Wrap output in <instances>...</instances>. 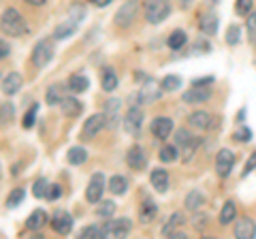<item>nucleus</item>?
I'll list each match as a JSON object with an SVG mask.
<instances>
[{
	"label": "nucleus",
	"mask_w": 256,
	"mask_h": 239,
	"mask_svg": "<svg viewBox=\"0 0 256 239\" xmlns=\"http://www.w3.org/2000/svg\"><path fill=\"white\" fill-rule=\"evenodd\" d=\"M0 26H2V32L9 34V36H24V34H28L26 20L22 18L18 9H4L2 20H0Z\"/></svg>",
	"instance_id": "f257e3e1"
},
{
	"label": "nucleus",
	"mask_w": 256,
	"mask_h": 239,
	"mask_svg": "<svg viewBox=\"0 0 256 239\" xmlns=\"http://www.w3.org/2000/svg\"><path fill=\"white\" fill-rule=\"evenodd\" d=\"M143 11H146V20L150 24H160L169 18L171 4H169V0H146Z\"/></svg>",
	"instance_id": "f03ea898"
},
{
	"label": "nucleus",
	"mask_w": 256,
	"mask_h": 239,
	"mask_svg": "<svg viewBox=\"0 0 256 239\" xmlns=\"http://www.w3.org/2000/svg\"><path fill=\"white\" fill-rule=\"evenodd\" d=\"M100 228H102V239H105V237H118V239H122V237H126L128 233H130L132 222L128 220V218H118V220L105 222Z\"/></svg>",
	"instance_id": "7ed1b4c3"
},
{
	"label": "nucleus",
	"mask_w": 256,
	"mask_h": 239,
	"mask_svg": "<svg viewBox=\"0 0 256 239\" xmlns=\"http://www.w3.org/2000/svg\"><path fill=\"white\" fill-rule=\"evenodd\" d=\"M175 146L182 150L184 160H190L192 154H194L198 148V139H194V134H190L188 130H178L175 132Z\"/></svg>",
	"instance_id": "20e7f679"
},
{
	"label": "nucleus",
	"mask_w": 256,
	"mask_h": 239,
	"mask_svg": "<svg viewBox=\"0 0 256 239\" xmlns=\"http://www.w3.org/2000/svg\"><path fill=\"white\" fill-rule=\"evenodd\" d=\"M54 58V43L47 41V38H43V41H38L34 45V50H32V62H34V66L43 68L52 62Z\"/></svg>",
	"instance_id": "39448f33"
},
{
	"label": "nucleus",
	"mask_w": 256,
	"mask_h": 239,
	"mask_svg": "<svg viewBox=\"0 0 256 239\" xmlns=\"http://www.w3.org/2000/svg\"><path fill=\"white\" fill-rule=\"evenodd\" d=\"M105 188H107L105 175H102V173H94L90 178V184H88V188H86V198L90 203H100Z\"/></svg>",
	"instance_id": "423d86ee"
},
{
	"label": "nucleus",
	"mask_w": 256,
	"mask_h": 239,
	"mask_svg": "<svg viewBox=\"0 0 256 239\" xmlns=\"http://www.w3.org/2000/svg\"><path fill=\"white\" fill-rule=\"evenodd\" d=\"M141 124H143V111L139 105H134L128 109V114L124 118V130L132 137H139L141 134Z\"/></svg>",
	"instance_id": "0eeeda50"
},
{
	"label": "nucleus",
	"mask_w": 256,
	"mask_h": 239,
	"mask_svg": "<svg viewBox=\"0 0 256 239\" xmlns=\"http://www.w3.org/2000/svg\"><path fill=\"white\" fill-rule=\"evenodd\" d=\"M162 84L156 82V79H148V82H143L139 90V102H154L162 96Z\"/></svg>",
	"instance_id": "6e6552de"
},
{
	"label": "nucleus",
	"mask_w": 256,
	"mask_h": 239,
	"mask_svg": "<svg viewBox=\"0 0 256 239\" xmlns=\"http://www.w3.org/2000/svg\"><path fill=\"white\" fill-rule=\"evenodd\" d=\"M107 126V116L105 114H94L86 120L84 128H82V137L84 139H92L94 134H98L102 128Z\"/></svg>",
	"instance_id": "1a4fd4ad"
},
{
	"label": "nucleus",
	"mask_w": 256,
	"mask_h": 239,
	"mask_svg": "<svg viewBox=\"0 0 256 239\" xmlns=\"http://www.w3.org/2000/svg\"><path fill=\"white\" fill-rule=\"evenodd\" d=\"M137 15V0H126L116 13V24L120 28H128Z\"/></svg>",
	"instance_id": "9d476101"
},
{
	"label": "nucleus",
	"mask_w": 256,
	"mask_h": 239,
	"mask_svg": "<svg viewBox=\"0 0 256 239\" xmlns=\"http://www.w3.org/2000/svg\"><path fill=\"white\" fill-rule=\"evenodd\" d=\"M50 222H52V228L60 235H68L70 228H73V218H70V214L64 212V210H56Z\"/></svg>",
	"instance_id": "9b49d317"
},
{
	"label": "nucleus",
	"mask_w": 256,
	"mask_h": 239,
	"mask_svg": "<svg viewBox=\"0 0 256 239\" xmlns=\"http://www.w3.org/2000/svg\"><path fill=\"white\" fill-rule=\"evenodd\" d=\"M210 96H212L210 86H192L190 90H186L182 94V100L188 102V105H196V102L210 100Z\"/></svg>",
	"instance_id": "f8f14e48"
},
{
	"label": "nucleus",
	"mask_w": 256,
	"mask_h": 239,
	"mask_svg": "<svg viewBox=\"0 0 256 239\" xmlns=\"http://www.w3.org/2000/svg\"><path fill=\"white\" fill-rule=\"evenodd\" d=\"M233 164H235V154L230 150H220L218 156H216V173L220 178H226L233 171Z\"/></svg>",
	"instance_id": "ddd939ff"
},
{
	"label": "nucleus",
	"mask_w": 256,
	"mask_h": 239,
	"mask_svg": "<svg viewBox=\"0 0 256 239\" xmlns=\"http://www.w3.org/2000/svg\"><path fill=\"white\" fill-rule=\"evenodd\" d=\"M152 134H154L156 139H166L169 134L173 132V122L171 118H164V116H158L152 120V126H150Z\"/></svg>",
	"instance_id": "4468645a"
},
{
	"label": "nucleus",
	"mask_w": 256,
	"mask_h": 239,
	"mask_svg": "<svg viewBox=\"0 0 256 239\" xmlns=\"http://www.w3.org/2000/svg\"><path fill=\"white\" fill-rule=\"evenodd\" d=\"M126 162L130 169L134 171H141V169H146V164H148V158H146V152L139 148V146H132V148H128V152H126Z\"/></svg>",
	"instance_id": "2eb2a0df"
},
{
	"label": "nucleus",
	"mask_w": 256,
	"mask_h": 239,
	"mask_svg": "<svg viewBox=\"0 0 256 239\" xmlns=\"http://www.w3.org/2000/svg\"><path fill=\"white\" fill-rule=\"evenodd\" d=\"M188 124L196 130H210L212 124H214V118L207 114V111H194V114H190Z\"/></svg>",
	"instance_id": "dca6fc26"
},
{
	"label": "nucleus",
	"mask_w": 256,
	"mask_h": 239,
	"mask_svg": "<svg viewBox=\"0 0 256 239\" xmlns=\"http://www.w3.org/2000/svg\"><path fill=\"white\" fill-rule=\"evenodd\" d=\"M256 235V224L250 218H242L235 224V237L237 239H252Z\"/></svg>",
	"instance_id": "f3484780"
},
{
	"label": "nucleus",
	"mask_w": 256,
	"mask_h": 239,
	"mask_svg": "<svg viewBox=\"0 0 256 239\" xmlns=\"http://www.w3.org/2000/svg\"><path fill=\"white\" fill-rule=\"evenodd\" d=\"M198 28H201V32H205L207 36H216V32H218V15L203 13L201 20H198Z\"/></svg>",
	"instance_id": "a211bd4d"
},
{
	"label": "nucleus",
	"mask_w": 256,
	"mask_h": 239,
	"mask_svg": "<svg viewBox=\"0 0 256 239\" xmlns=\"http://www.w3.org/2000/svg\"><path fill=\"white\" fill-rule=\"evenodd\" d=\"M150 182H152V186H154V190L166 192V188H169V173L164 169H154L150 175Z\"/></svg>",
	"instance_id": "6ab92c4d"
},
{
	"label": "nucleus",
	"mask_w": 256,
	"mask_h": 239,
	"mask_svg": "<svg viewBox=\"0 0 256 239\" xmlns=\"http://www.w3.org/2000/svg\"><path fill=\"white\" fill-rule=\"evenodd\" d=\"M156 214H158L156 203L152 201V198H146V201L141 203V207H139V220L143 222V224H150V222L156 218Z\"/></svg>",
	"instance_id": "aec40b11"
},
{
	"label": "nucleus",
	"mask_w": 256,
	"mask_h": 239,
	"mask_svg": "<svg viewBox=\"0 0 256 239\" xmlns=\"http://www.w3.org/2000/svg\"><path fill=\"white\" fill-rule=\"evenodd\" d=\"M20 88H22V75L20 73L4 75V79H2V92L6 94V96H13L15 92H20Z\"/></svg>",
	"instance_id": "412c9836"
},
{
	"label": "nucleus",
	"mask_w": 256,
	"mask_h": 239,
	"mask_svg": "<svg viewBox=\"0 0 256 239\" xmlns=\"http://www.w3.org/2000/svg\"><path fill=\"white\" fill-rule=\"evenodd\" d=\"M184 224V216L180 212H175V214H171V218L166 220V224L162 226V235L164 237H175L180 233V226Z\"/></svg>",
	"instance_id": "4be33fe9"
},
{
	"label": "nucleus",
	"mask_w": 256,
	"mask_h": 239,
	"mask_svg": "<svg viewBox=\"0 0 256 239\" xmlns=\"http://www.w3.org/2000/svg\"><path fill=\"white\" fill-rule=\"evenodd\" d=\"M100 86L105 92H114L118 88V73L111 66L102 68V75H100Z\"/></svg>",
	"instance_id": "5701e85b"
},
{
	"label": "nucleus",
	"mask_w": 256,
	"mask_h": 239,
	"mask_svg": "<svg viewBox=\"0 0 256 239\" xmlns=\"http://www.w3.org/2000/svg\"><path fill=\"white\" fill-rule=\"evenodd\" d=\"M82 109H84V105L75 96H64V100H62V114L66 118L79 116V114H82Z\"/></svg>",
	"instance_id": "b1692460"
},
{
	"label": "nucleus",
	"mask_w": 256,
	"mask_h": 239,
	"mask_svg": "<svg viewBox=\"0 0 256 239\" xmlns=\"http://www.w3.org/2000/svg\"><path fill=\"white\" fill-rule=\"evenodd\" d=\"M77 26H79V22L73 20V18H66V22H62L58 28H56V32L54 36L56 38H68L73 32H77Z\"/></svg>",
	"instance_id": "393cba45"
},
{
	"label": "nucleus",
	"mask_w": 256,
	"mask_h": 239,
	"mask_svg": "<svg viewBox=\"0 0 256 239\" xmlns=\"http://www.w3.org/2000/svg\"><path fill=\"white\" fill-rule=\"evenodd\" d=\"M45 222H47V214L43 210H34L26 220V228L28 230H41L45 226Z\"/></svg>",
	"instance_id": "a878e982"
},
{
	"label": "nucleus",
	"mask_w": 256,
	"mask_h": 239,
	"mask_svg": "<svg viewBox=\"0 0 256 239\" xmlns=\"http://www.w3.org/2000/svg\"><path fill=\"white\" fill-rule=\"evenodd\" d=\"M186 210H190V212H198L203 207V203H205V196H203V192H198V190H190V192L186 194Z\"/></svg>",
	"instance_id": "bb28decb"
},
{
	"label": "nucleus",
	"mask_w": 256,
	"mask_h": 239,
	"mask_svg": "<svg viewBox=\"0 0 256 239\" xmlns=\"http://www.w3.org/2000/svg\"><path fill=\"white\" fill-rule=\"evenodd\" d=\"M88 86H90V82H88L86 75H70V79H68V90L75 92V94L86 92Z\"/></svg>",
	"instance_id": "cd10ccee"
},
{
	"label": "nucleus",
	"mask_w": 256,
	"mask_h": 239,
	"mask_svg": "<svg viewBox=\"0 0 256 239\" xmlns=\"http://www.w3.org/2000/svg\"><path fill=\"white\" fill-rule=\"evenodd\" d=\"M186 41H188V34L184 32V30H173L171 36L166 38V45H169L171 50L178 52V50H182V47L186 45Z\"/></svg>",
	"instance_id": "c85d7f7f"
},
{
	"label": "nucleus",
	"mask_w": 256,
	"mask_h": 239,
	"mask_svg": "<svg viewBox=\"0 0 256 239\" xmlns=\"http://www.w3.org/2000/svg\"><path fill=\"white\" fill-rule=\"evenodd\" d=\"M64 100V96H62V86L60 84H54V86H50L47 88V94H45V102L47 105H58V102H62Z\"/></svg>",
	"instance_id": "c756f323"
},
{
	"label": "nucleus",
	"mask_w": 256,
	"mask_h": 239,
	"mask_svg": "<svg viewBox=\"0 0 256 239\" xmlns=\"http://www.w3.org/2000/svg\"><path fill=\"white\" fill-rule=\"evenodd\" d=\"M235 214H237V207L233 201H226L222 207V212H220V224L222 226H226L230 224V220H235Z\"/></svg>",
	"instance_id": "7c9ffc66"
},
{
	"label": "nucleus",
	"mask_w": 256,
	"mask_h": 239,
	"mask_svg": "<svg viewBox=\"0 0 256 239\" xmlns=\"http://www.w3.org/2000/svg\"><path fill=\"white\" fill-rule=\"evenodd\" d=\"M118 111H120V98H109L107 105H105V116H107V126H114L116 124V118H118Z\"/></svg>",
	"instance_id": "2f4dec72"
},
{
	"label": "nucleus",
	"mask_w": 256,
	"mask_h": 239,
	"mask_svg": "<svg viewBox=\"0 0 256 239\" xmlns=\"http://www.w3.org/2000/svg\"><path fill=\"white\" fill-rule=\"evenodd\" d=\"M66 160L70 164H84L88 160V152L86 148H70L68 154H66Z\"/></svg>",
	"instance_id": "473e14b6"
},
{
	"label": "nucleus",
	"mask_w": 256,
	"mask_h": 239,
	"mask_svg": "<svg viewBox=\"0 0 256 239\" xmlns=\"http://www.w3.org/2000/svg\"><path fill=\"white\" fill-rule=\"evenodd\" d=\"M109 188L114 194H124L126 188H128V182H126V178H122V175H114V178L109 180Z\"/></svg>",
	"instance_id": "72a5a7b5"
},
{
	"label": "nucleus",
	"mask_w": 256,
	"mask_h": 239,
	"mask_svg": "<svg viewBox=\"0 0 256 239\" xmlns=\"http://www.w3.org/2000/svg\"><path fill=\"white\" fill-rule=\"evenodd\" d=\"M24 198H26V190H24V188H15V190H11V192H9V196H6V207H9V210H15V207H18Z\"/></svg>",
	"instance_id": "f704fd0d"
},
{
	"label": "nucleus",
	"mask_w": 256,
	"mask_h": 239,
	"mask_svg": "<svg viewBox=\"0 0 256 239\" xmlns=\"http://www.w3.org/2000/svg\"><path fill=\"white\" fill-rule=\"evenodd\" d=\"M50 182H47L45 178H41V180H36L34 182V186H32V194H34L36 198H47V192H50Z\"/></svg>",
	"instance_id": "c9c22d12"
},
{
	"label": "nucleus",
	"mask_w": 256,
	"mask_h": 239,
	"mask_svg": "<svg viewBox=\"0 0 256 239\" xmlns=\"http://www.w3.org/2000/svg\"><path fill=\"white\" fill-rule=\"evenodd\" d=\"M178 148L175 146H164L162 150H160V154H158V158H160V162H175L178 160Z\"/></svg>",
	"instance_id": "e433bc0d"
},
{
	"label": "nucleus",
	"mask_w": 256,
	"mask_h": 239,
	"mask_svg": "<svg viewBox=\"0 0 256 239\" xmlns=\"http://www.w3.org/2000/svg\"><path fill=\"white\" fill-rule=\"evenodd\" d=\"M162 90L164 92H175V90H180V86H182V79L178 75H166L162 77Z\"/></svg>",
	"instance_id": "4c0bfd02"
},
{
	"label": "nucleus",
	"mask_w": 256,
	"mask_h": 239,
	"mask_svg": "<svg viewBox=\"0 0 256 239\" xmlns=\"http://www.w3.org/2000/svg\"><path fill=\"white\" fill-rule=\"evenodd\" d=\"M114 212H116L114 201H100V205L96 207V214H98L100 218H111L114 216Z\"/></svg>",
	"instance_id": "58836bf2"
},
{
	"label": "nucleus",
	"mask_w": 256,
	"mask_h": 239,
	"mask_svg": "<svg viewBox=\"0 0 256 239\" xmlns=\"http://www.w3.org/2000/svg\"><path fill=\"white\" fill-rule=\"evenodd\" d=\"M36 114H38V105L34 102V105H32V107L26 111V116H24V120H22V126H24V128H32V126H34Z\"/></svg>",
	"instance_id": "ea45409f"
},
{
	"label": "nucleus",
	"mask_w": 256,
	"mask_h": 239,
	"mask_svg": "<svg viewBox=\"0 0 256 239\" xmlns=\"http://www.w3.org/2000/svg\"><path fill=\"white\" fill-rule=\"evenodd\" d=\"M252 6H254V0H237L235 11H237V15H242V18H248V15L252 13Z\"/></svg>",
	"instance_id": "a19ab883"
},
{
	"label": "nucleus",
	"mask_w": 256,
	"mask_h": 239,
	"mask_svg": "<svg viewBox=\"0 0 256 239\" xmlns=\"http://www.w3.org/2000/svg\"><path fill=\"white\" fill-rule=\"evenodd\" d=\"M248 41L250 43H256V11H252L248 15Z\"/></svg>",
	"instance_id": "79ce46f5"
},
{
	"label": "nucleus",
	"mask_w": 256,
	"mask_h": 239,
	"mask_svg": "<svg viewBox=\"0 0 256 239\" xmlns=\"http://www.w3.org/2000/svg\"><path fill=\"white\" fill-rule=\"evenodd\" d=\"M79 237H82V239H90V237H98V239H102V228H100V226H96V224H90V226H86L82 233H79Z\"/></svg>",
	"instance_id": "37998d69"
},
{
	"label": "nucleus",
	"mask_w": 256,
	"mask_h": 239,
	"mask_svg": "<svg viewBox=\"0 0 256 239\" xmlns=\"http://www.w3.org/2000/svg\"><path fill=\"white\" fill-rule=\"evenodd\" d=\"M239 38H242V28H239V26H228V30H226V43L228 45H237Z\"/></svg>",
	"instance_id": "c03bdc74"
},
{
	"label": "nucleus",
	"mask_w": 256,
	"mask_h": 239,
	"mask_svg": "<svg viewBox=\"0 0 256 239\" xmlns=\"http://www.w3.org/2000/svg\"><path fill=\"white\" fill-rule=\"evenodd\" d=\"M235 139L242 141V143L250 141V139H252V130H250V128H239V130L235 132Z\"/></svg>",
	"instance_id": "a18cd8bd"
},
{
	"label": "nucleus",
	"mask_w": 256,
	"mask_h": 239,
	"mask_svg": "<svg viewBox=\"0 0 256 239\" xmlns=\"http://www.w3.org/2000/svg\"><path fill=\"white\" fill-rule=\"evenodd\" d=\"M60 196H62V188L58 184H52L50 192H47V198H50V201H56V198H60Z\"/></svg>",
	"instance_id": "49530a36"
},
{
	"label": "nucleus",
	"mask_w": 256,
	"mask_h": 239,
	"mask_svg": "<svg viewBox=\"0 0 256 239\" xmlns=\"http://www.w3.org/2000/svg\"><path fill=\"white\" fill-rule=\"evenodd\" d=\"M254 169H256V152H252V156L248 158V162H246V169H244V175L252 173Z\"/></svg>",
	"instance_id": "de8ad7c7"
},
{
	"label": "nucleus",
	"mask_w": 256,
	"mask_h": 239,
	"mask_svg": "<svg viewBox=\"0 0 256 239\" xmlns=\"http://www.w3.org/2000/svg\"><path fill=\"white\" fill-rule=\"evenodd\" d=\"M11 116H13V107L9 105V102H4L2 105V122H11Z\"/></svg>",
	"instance_id": "09e8293b"
},
{
	"label": "nucleus",
	"mask_w": 256,
	"mask_h": 239,
	"mask_svg": "<svg viewBox=\"0 0 256 239\" xmlns=\"http://www.w3.org/2000/svg\"><path fill=\"white\" fill-rule=\"evenodd\" d=\"M0 50H2V52H0V56H2V58H6V56L11 54V47H9V43H6V41L0 43Z\"/></svg>",
	"instance_id": "8fccbe9b"
},
{
	"label": "nucleus",
	"mask_w": 256,
	"mask_h": 239,
	"mask_svg": "<svg viewBox=\"0 0 256 239\" xmlns=\"http://www.w3.org/2000/svg\"><path fill=\"white\" fill-rule=\"evenodd\" d=\"M90 2L94 6H107V4H111V0H90Z\"/></svg>",
	"instance_id": "3c124183"
},
{
	"label": "nucleus",
	"mask_w": 256,
	"mask_h": 239,
	"mask_svg": "<svg viewBox=\"0 0 256 239\" xmlns=\"http://www.w3.org/2000/svg\"><path fill=\"white\" fill-rule=\"evenodd\" d=\"M28 2H30L32 6H43V4H45V0H28Z\"/></svg>",
	"instance_id": "603ef678"
},
{
	"label": "nucleus",
	"mask_w": 256,
	"mask_h": 239,
	"mask_svg": "<svg viewBox=\"0 0 256 239\" xmlns=\"http://www.w3.org/2000/svg\"><path fill=\"white\" fill-rule=\"evenodd\" d=\"M190 2H192V0H180V6H182V9H186V6H190Z\"/></svg>",
	"instance_id": "864d4df0"
}]
</instances>
